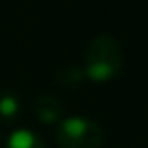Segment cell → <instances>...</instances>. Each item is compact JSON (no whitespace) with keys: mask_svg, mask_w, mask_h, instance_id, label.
Returning a JSON list of instances; mask_svg holds the SVG:
<instances>
[{"mask_svg":"<svg viewBox=\"0 0 148 148\" xmlns=\"http://www.w3.org/2000/svg\"><path fill=\"white\" fill-rule=\"evenodd\" d=\"M122 68L124 51L120 41L111 34H98L84 53V77L94 83H109L120 75Z\"/></svg>","mask_w":148,"mask_h":148,"instance_id":"6da1fadb","label":"cell"},{"mask_svg":"<svg viewBox=\"0 0 148 148\" xmlns=\"http://www.w3.org/2000/svg\"><path fill=\"white\" fill-rule=\"evenodd\" d=\"M56 145L60 148H101L103 130L86 116L62 118L56 126Z\"/></svg>","mask_w":148,"mask_h":148,"instance_id":"7a4b0ae2","label":"cell"},{"mask_svg":"<svg viewBox=\"0 0 148 148\" xmlns=\"http://www.w3.org/2000/svg\"><path fill=\"white\" fill-rule=\"evenodd\" d=\"M34 112L43 124H58L62 120V101L54 94L43 92L34 101Z\"/></svg>","mask_w":148,"mask_h":148,"instance_id":"3957f363","label":"cell"},{"mask_svg":"<svg viewBox=\"0 0 148 148\" xmlns=\"http://www.w3.org/2000/svg\"><path fill=\"white\" fill-rule=\"evenodd\" d=\"M6 148H47L43 139L38 137L34 131L30 130H15L13 133L8 137Z\"/></svg>","mask_w":148,"mask_h":148,"instance_id":"277c9868","label":"cell"},{"mask_svg":"<svg viewBox=\"0 0 148 148\" xmlns=\"http://www.w3.org/2000/svg\"><path fill=\"white\" fill-rule=\"evenodd\" d=\"M21 111V101L13 92H2L0 94V118L13 120Z\"/></svg>","mask_w":148,"mask_h":148,"instance_id":"5b68a950","label":"cell"},{"mask_svg":"<svg viewBox=\"0 0 148 148\" xmlns=\"http://www.w3.org/2000/svg\"><path fill=\"white\" fill-rule=\"evenodd\" d=\"M83 77H84V71L83 69H79V68H75V66H66L62 71H58V75H56V79L60 81L62 84H66V86H77V84L83 81Z\"/></svg>","mask_w":148,"mask_h":148,"instance_id":"8992f818","label":"cell"}]
</instances>
